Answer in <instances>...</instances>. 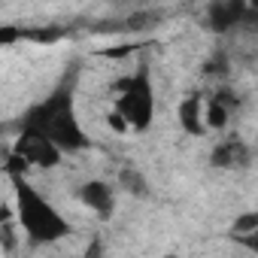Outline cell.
Wrapping results in <instances>:
<instances>
[{"label": "cell", "instance_id": "obj_1", "mask_svg": "<svg viewBox=\"0 0 258 258\" xmlns=\"http://www.w3.org/2000/svg\"><path fill=\"white\" fill-rule=\"evenodd\" d=\"M76 82H79V61H73L67 67V73L55 82V88L31 103L10 127L13 131H37L46 134L64 155L70 152H82L91 146V140L85 137L79 115H76Z\"/></svg>", "mask_w": 258, "mask_h": 258}, {"label": "cell", "instance_id": "obj_2", "mask_svg": "<svg viewBox=\"0 0 258 258\" xmlns=\"http://www.w3.org/2000/svg\"><path fill=\"white\" fill-rule=\"evenodd\" d=\"M7 176H10V185H13V195H16V216H19V225H22V231L28 234L31 243L46 246V243H58V240L70 237V231H73L70 222L52 207V201H49L43 191H37V188L28 182L25 167H22L16 158L7 161Z\"/></svg>", "mask_w": 258, "mask_h": 258}, {"label": "cell", "instance_id": "obj_3", "mask_svg": "<svg viewBox=\"0 0 258 258\" xmlns=\"http://www.w3.org/2000/svg\"><path fill=\"white\" fill-rule=\"evenodd\" d=\"M115 91V118L131 127V131H149L155 121V85H152V70L143 61L134 73H127L112 82Z\"/></svg>", "mask_w": 258, "mask_h": 258}, {"label": "cell", "instance_id": "obj_4", "mask_svg": "<svg viewBox=\"0 0 258 258\" xmlns=\"http://www.w3.org/2000/svg\"><path fill=\"white\" fill-rule=\"evenodd\" d=\"M204 25L213 34H231L240 28H255V10L249 7V0H210V7L204 13Z\"/></svg>", "mask_w": 258, "mask_h": 258}, {"label": "cell", "instance_id": "obj_5", "mask_svg": "<svg viewBox=\"0 0 258 258\" xmlns=\"http://www.w3.org/2000/svg\"><path fill=\"white\" fill-rule=\"evenodd\" d=\"M13 158L22 164V167H40V170H52L61 164L64 152L46 137V134H37V131H16V152Z\"/></svg>", "mask_w": 258, "mask_h": 258}, {"label": "cell", "instance_id": "obj_6", "mask_svg": "<svg viewBox=\"0 0 258 258\" xmlns=\"http://www.w3.org/2000/svg\"><path fill=\"white\" fill-rule=\"evenodd\" d=\"M252 161H255V152L240 137H225L210 152V167H216V170H249Z\"/></svg>", "mask_w": 258, "mask_h": 258}, {"label": "cell", "instance_id": "obj_7", "mask_svg": "<svg viewBox=\"0 0 258 258\" xmlns=\"http://www.w3.org/2000/svg\"><path fill=\"white\" fill-rule=\"evenodd\" d=\"M76 198L79 204H85L97 219H112L115 213V191L109 182L103 179H85L79 188H76Z\"/></svg>", "mask_w": 258, "mask_h": 258}, {"label": "cell", "instance_id": "obj_8", "mask_svg": "<svg viewBox=\"0 0 258 258\" xmlns=\"http://www.w3.org/2000/svg\"><path fill=\"white\" fill-rule=\"evenodd\" d=\"M64 37V28H19V25H0V46H10V43H55Z\"/></svg>", "mask_w": 258, "mask_h": 258}, {"label": "cell", "instance_id": "obj_9", "mask_svg": "<svg viewBox=\"0 0 258 258\" xmlns=\"http://www.w3.org/2000/svg\"><path fill=\"white\" fill-rule=\"evenodd\" d=\"M176 118L182 124V131L191 134V137H201L207 127H204V97L201 94H188L179 100L176 106Z\"/></svg>", "mask_w": 258, "mask_h": 258}, {"label": "cell", "instance_id": "obj_10", "mask_svg": "<svg viewBox=\"0 0 258 258\" xmlns=\"http://www.w3.org/2000/svg\"><path fill=\"white\" fill-rule=\"evenodd\" d=\"M118 185L127 191V195H134V198H149V179L137 170V167H121L118 173Z\"/></svg>", "mask_w": 258, "mask_h": 258}, {"label": "cell", "instance_id": "obj_11", "mask_svg": "<svg viewBox=\"0 0 258 258\" xmlns=\"http://www.w3.org/2000/svg\"><path fill=\"white\" fill-rule=\"evenodd\" d=\"M228 121H231V112L216 97H210L204 103V127H210V131H222V127H228Z\"/></svg>", "mask_w": 258, "mask_h": 258}, {"label": "cell", "instance_id": "obj_12", "mask_svg": "<svg viewBox=\"0 0 258 258\" xmlns=\"http://www.w3.org/2000/svg\"><path fill=\"white\" fill-rule=\"evenodd\" d=\"M249 234H258V213H255V210L240 213V216L234 219V225H231V237H234V240H237V237H249Z\"/></svg>", "mask_w": 258, "mask_h": 258}, {"label": "cell", "instance_id": "obj_13", "mask_svg": "<svg viewBox=\"0 0 258 258\" xmlns=\"http://www.w3.org/2000/svg\"><path fill=\"white\" fill-rule=\"evenodd\" d=\"M204 73H207L210 79H213V76H228V73H231V58H228L225 52H216L213 58H207Z\"/></svg>", "mask_w": 258, "mask_h": 258}, {"label": "cell", "instance_id": "obj_14", "mask_svg": "<svg viewBox=\"0 0 258 258\" xmlns=\"http://www.w3.org/2000/svg\"><path fill=\"white\" fill-rule=\"evenodd\" d=\"M210 97H216V100H219V103H222V106H225V109H228L231 115H234V112H237V109L243 106V97H240V94H237L234 88H228V85L216 88V91H213Z\"/></svg>", "mask_w": 258, "mask_h": 258}]
</instances>
